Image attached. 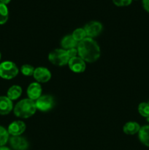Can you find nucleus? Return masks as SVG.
<instances>
[{
  "mask_svg": "<svg viewBox=\"0 0 149 150\" xmlns=\"http://www.w3.org/2000/svg\"><path fill=\"white\" fill-rule=\"evenodd\" d=\"M10 1H11V0H0V2L2 3V4H6V5H7V4H8V3L10 2Z\"/></svg>",
  "mask_w": 149,
  "mask_h": 150,
  "instance_id": "25",
  "label": "nucleus"
},
{
  "mask_svg": "<svg viewBox=\"0 0 149 150\" xmlns=\"http://www.w3.org/2000/svg\"><path fill=\"white\" fill-rule=\"evenodd\" d=\"M67 54H68L70 59L73 58V57H75L77 54V50L74 48H71V49H69L67 51Z\"/></svg>",
  "mask_w": 149,
  "mask_h": 150,
  "instance_id": "23",
  "label": "nucleus"
},
{
  "mask_svg": "<svg viewBox=\"0 0 149 150\" xmlns=\"http://www.w3.org/2000/svg\"><path fill=\"white\" fill-rule=\"evenodd\" d=\"M77 54L87 62H94L100 57L101 51L99 45L92 38H86L78 42Z\"/></svg>",
  "mask_w": 149,
  "mask_h": 150,
  "instance_id": "1",
  "label": "nucleus"
},
{
  "mask_svg": "<svg viewBox=\"0 0 149 150\" xmlns=\"http://www.w3.org/2000/svg\"><path fill=\"white\" fill-rule=\"evenodd\" d=\"M139 139L146 146L149 147V125L140 127L139 131Z\"/></svg>",
  "mask_w": 149,
  "mask_h": 150,
  "instance_id": "16",
  "label": "nucleus"
},
{
  "mask_svg": "<svg viewBox=\"0 0 149 150\" xmlns=\"http://www.w3.org/2000/svg\"><path fill=\"white\" fill-rule=\"evenodd\" d=\"M37 107L35 102L31 99H23L19 101L14 108V114L19 118L26 119L35 114Z\"/></svg>",
  "mask_w": 149,
  "mask_h": 150,
  "instance_id": "2",
  "label": "nucleus"
},
{
  "mask_svg": "<svg viewBox=\"0 0 149 150\" xmlns=\"http://www.w3.org/2000/svg\"><path fill=\"white\" fill-rule=\"evenodd\" d=\"M48 59L54 65L63 66L68 64L70 57L64 49H55L49 54Z\"/></svg>",
  "mask_w": 149,
  "mask_h": 150,
  "instance_id": "4",
  "label": "nucleus"
},
{
  "mask_svg": "<svg viewBox=\"0 0 149 150\" xmlns=\"http://www.w3.org/2000/svg\"><path fill=\"white\" fill-rule=\"evenodd\" d=\"M0 150H10L8 147H6V146H0Z\"/></svg>",
  "mask_w": 149,
  "mask_h": 150,
  "instance_id": "26",
  "label": "nucleus"
},
{
  "mask_svg": "<svg viewBox=\"0 0 149 150\" xmlns=\"http://www.w3.org/2000/svg\"><path fill=\"white\" fill-rule=\"evenodd\" d=\"M9 141L10 146L15 150H26L29 147V143L26 139L20 136H12Z\"/></svg>",
  "mask_w": 149,
  "mask_h": 150,
  "instance_id": "9",
  "label": "nucleus"
},
{
  "mask_svg": "<svg viewBox=\"0 0 149 150\" xmlns=\"http://www.w3.org/2000/svg\"><path fill=\"white\" fill-rule=\"evenodd\" d=\"M0 59H1V53H0Z\"/></svg>",
  "mask_w": 149,
  "mask_h": 150,
  "instance_id": "27",
  "label": "nucleus"
},
{
  "mask_svg": "<svg viewBox=\"0 0 149 150\" xmlns=\"http://www.w3.org/2000/svg\"><path fill=\"white\" fill-rule=\"evenodd\" d=\"M140 114L145 118L149 117V104L148 103H141L138 106Z\"/></svg>",
  "mask_w": 149,
  "mask_h": 150,
  "instance_id": "20",
  "label": "nucleus"
},
{
  "mask_svg": "<svg viewBox=\"0 0 149 150\" xmlns=\"http://www.w3.org/2000/svg\"><path fill=\"white\" fill-rule=\"evenodd\" d=\"M143 8L149 13V0H143Z\"/></svg>",
  "mask_w": 149,
  "mask_h": 150,
  "instance_id": "24",
  "label": "nucleus"
},
{
  "mask_svg": "<svg viewBox=\"0 0 149 150\" xmlns=\"http://www.w3.org/2000/svg\"><path fill=\"white\" fill-rule=\"evenodd\" d=\"M42 94V87L39 83H32L27 89V95L29 99L32 100H37Z\"/></svg>",
  "mask_w": 149,
  "mask_h": 150,
  "instance_id": "11",
  "label": "nucleus"
},
{
  "mask_svg": "<svg viewBox=\"0 0 149 150\" xmlns=\"http://www.w3.org/2000/svg\"><path fill=\"white\" fill-rule=\"evenodd\" d=\"M84 30L88 38H95L102 32V25L98 21H91L85 26Z\"/></svg>",
  "mask_w": 149,
  "mask_h": 150,
  "instance_id": "6",
  "label": "nucleus"
},
{
  "mask_svg": "<svg viewBox=\"0 0 149 150\" xmlns=\"http://www.w3.org/2000/svg\"><path fill=\"white\" fill-rule=\"evenodd\" d=\"M37 109L41 111H48L53 107V98L51 95H42L40 96L35 102Z\"/></svg>",
  "mask_w": 149,
  "mask_h": 150,
  "instance_id": "5",
  "label": "nucleus"
},
{
  "mask_svg": "<svg viewBox=\"0 0 149 150\" xmlns=\"http://www.w3.org/2000/svg\"><path fill=\"white\" fill-rule=\"evenodd\" d=\"M140 130V126L136 122H129L124 125L123 130L127 135H134L139 133Z\"/></svg>",
  "mask_w": 149,
  "mask_h": 150,
  "instance_id": "13",
  "label": "nucleus"
},
{
  "mask_svg": "<svg viewBox=\"0 0 149 150\" xmlns=\"http://www.w3.org/2000/svg\"><path fill=\"white\" fill-rule=\"evenodd\" d=\"M26 130V125L22 121L13 122L8 126L7 131L12 136H20Z\"/></svg>",
  "mask_w": 149,
  "mask_h": 150,
  "instance_id": "10",
  "label": "nucleus"
},
{
  "mask_svg": "<svg viewBox=\"0 0 149 150\" xmlns=\"http://www.w3.org/2000/svg\"><path fill=\"white\" fill-rule=\"evenodd\" d=\"M35 69L34 68L33 66L30 65V64H23L20 68V71H21L22 74L25 76H33L34 72Z\"/></svg>",
  "mask_w": 149,
  "mask_h": 150,
  "instance_id": "21",
  "label": "nucleus"
},
{
  "mask_svg": "<svg viewBox=\"0 0 149 150\" xmlns=\"http://www.w3.org/2000/svg\"><path fill=\"white\" fill-rule=\"evenodd\" d=\"M72 36L73 37V38H74L76 41H77V42H79L86 38V32H85L84 29L79 28V29H75V30L73 32Z\"/></svg>",
  "mask_w": 149,
  "mask_h": 150,
  "instance_id": "18",
  "label": "nucleus"
},
{
  "mask_svg": "<svg viewBox=\"0 0 149 150\" xmlns=\"http://www.w3.org/2000/svg\"><path fill=\"white\" fill-rule=\"evenodd\" d=\"M13 108V102L6 96H0V115L10 114Z\"/></svg>",
  "mask_w": 149,
  "mask_h": 150,
  "instance_id": "12",
  "label": "nucleus"
},
{
  "mask_svg": "<svg viewBox=\"0 0 149 150\" xmlns=\"http://www.w3.org/2000/svg\"><path fill=\"white\" fill-rule=\"evenodd\" d=\"M34 78L39 83H46L51 79V73L47 68L39 67L35 68L34 72Z\"/></svg>",
  "mask_w": 149,
  "mask_h": 150,
  "instance_id": "8",
  "label": "nucleus"
},
{
  "mask_svg": "<svg viewBox=\"0 0 149 150\" xmlns=\"http://www.w3.org/2000/svg\"><path fill=\"white\" fill-rule=\"evenodd\" d=\"M77 45H78V42L76 41L72 35L65 36L61 42V45L62 48L67 50L74 48L76 46L77 47Z\"/></svg>",
  "mask_w": 149,
  "mask_h": 150,
  "instance_id": "14",
  "label": "nucleus"
},
{
  "mask_svg": "<svg viewBox=\"0 0 149 150\" xmlns=\"http://www.w3.org/2000/svg\"><path fill=\"white\" fill-rule=\"evenodd\" d=\"M18 74V68L14 62L10 61L3 62L0 64V77L10 80Z\"/></svg>",
  "mask_w": 149,
  "mask_h": 150,
  "instance_id": "3",
  "label": "nucleus"
},
{
  "mask_svg": "<svg viewBox=\"0 0 149 150\" xmlns=\"http://www.w3.org/2000/svg\"><path fill=\"white\" fill-rule=\"evenodd\" d=\"M8 9L6 4L0 2V24H4L8 20Z\"/></svg>",
  "mask_w": 149,
  "mask_h": 150,
  "instance_id": "17",
  "label": "nucleus"
},
{
  "mask_svg": "<svg viewBox=\"0 0 149 150\" xmlns=\"http://www.w3.org/2000/svg\"><path fill=\"white\" fill-rule=\"evenodd\" d=\"M9 133L4 127L0 125V146H3L9 140Z\"/></svg>",
  "mask_w": 149,
  "mask_h": 150,
  "instance_id": "19",
  "label": "nucleus"
},
{
  "mask_svg": "<svg viewBox=\"0 0 149 150\" xmlns=\"http://www.w3.org/2000/svg\"><path fill=\"white\" fill-rule=\"evenodd\" d=\"M22 94V89L18 85H13L7 91V98L11 100H15L20 98Z\"/></svg>",
  "mask_w": 149,
  "mask_h": 150,
  "instance_id": "15",
  "label": "nucleus"
},
{
  "mask_svg": "<svg viewBox=\"0 0 149 150\" xmlns=\"http://www.w3.org/2000/svg\"><path fill=\"white\" fill-rule=\"evenodd\" d=\"M148 104H149V100H148Z\"/></svg>",
  "mask_w": 149,
  "mask_h": 150,
  "instance_id": "28",
  "label": "nucleus"
},
{
  "mask_svg": "<svg viewBox=\"0 0 149 150\" xmlns=\"http://www.w3.org/2000/svg\"><path fill=\"white\" fill-rule=\"evenodd\" d=\"M69 67L70 70L74 73H83L86 70V63L83 59H82L80 57H73V58L70 59L69 60Z\"/></svg>",
  "mask_w": 149,
  "mask_h": 150,
  "instance_id": "7",
  "label": "nucleus"
},
{
  "mask_svg": "<svg viewBox=\"0 0 149 150\" xmlns=\"http://www.w3.org/2000/svg\"><path fill=\"white\" fill-rule=\"evenodd\" d=\"M112 1L118 7H125L129 5L132 0H112Z\"/></svg>",
  "mask_w": 149,
  "mask_h": 150,
  "instance_id": "22",
  "label": "nucleus"
}]
</instances>
